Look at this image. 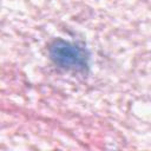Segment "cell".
<instances>
[{
  "mask_svg": "<svg viewBox=\"0 0 151 151\" xmlns=\"http://www.w3.org/2000/svg\"><path fill=\"white\" fill-rule=\"evenodd\" d=\"M51 55L55 64L65 68H83L86 66L85 51L66 41H57L51 47Z\"/></svg>",
  "mask_w": 151,
  "mask_h": 151,
  "instance_id": "cell-1",
  "label": "cell"
}]
</instances>
